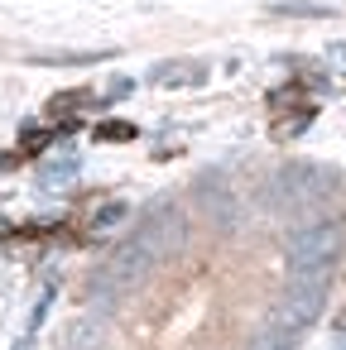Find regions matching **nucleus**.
Wrapping results in <instances>:
<instances>
[{
    "label": "nucleus",
    "instance_id": "f257e3e1",
    "mask_svg": "<svg viewBox=\"0 0 346 350\" xmlns=\"http://www.w3.org/2000/svg\"><path fill=\"white\" fill-rule=\"evenodd\" d=\"M87 106H92V92H87V87H68V92L49 96L44 116H49V120H68V116H82Z\"/></svg>",
    "mask_w": 346,
    "mask_h": 350
},
{
    "label": "nucleus",
    "instance_id": "6e6552de",
    "mask_svg": "<svg viewBox=\"0 0 346 350\" xmlns=\"http://www.w3.org/2000/svg\"><path fill=\"white\" fill-rule=\"evenodd\" d=\"M116 216H121V202H106V206H101V211H97V226H111V221H116Z\"/></svg>",
    "mask_w": 346,
    "mask_h": 350
},
{
    "label": "nucleus",
    "instance_id": "1a4fd4ad",
    "mask_svg": "<svg viewBox=\"0 0 346 350\" xmlns=\"http://www.w3.org/2000/svg\"><path fill=\"white\" fill-rule=\"evenodd\" d=\"M130 92H135V82H130V77H121V82H111V92H106V96L116 101V96H130Z\"/></svg>",
    "mask_w": 346,
    "mask_h": 350
},
{
    "label": "nucleus",
    "instance_id": "20e7f679",
    "mask_svg": "<svg viewBox=\"0 0 346 350\" xmlns=\"http://www.w3.org/2000/svg\"><path fill=\"white\" fill-rule=\"evenodd\" d=\"M135 135H140V130H135L130 120H101V125L92 130V139H97V144H130Z\"/></svg>",
    "mask_w": 346,
    "mask_h": 350
},
{
    "label": "nucleus",
    "instance_id": "7ed1b4c3",
    "mask_svg": "<svg viewBox=\"0 0 346 350\" xmlns=\"http://www.w3.org/2000/svg\"><path fill=\"white\" fill-rule=\"evenodd\" d=\"M312 116H317V106H312V101L293 106L288 116H279V120H274V139H293V135H303V130L312 125Z\"/></svg>",
    "mask_w": 346,
    "mask_h": 350
},
{
    "label": "nucleus",
    "instance_id": "f03ea898",
    "mask_svg": "<svg viewBox=\"0 0 346 350\" xmlns=\"http://www.w3.org/2000/svg\"><path fill=\"white\" fill-rule=\"evenodd\" d=\"M154 82L159 87H193V82H207V68L202 63H159Z\"/></svg>",
    "mask_w": 346,
    "mask_h": 350
},
{
    "label": "nucleus",
    "instance_id": "39448f33",
    "mask_svg": "<svg viewBox=\"0 0 346 350\" xmlns=\"http://www.w3.org/2000/svg\"><path fill=\"white\" fill-rule=\"evenodd\" d=\"M303 92H308L303 82H284L279 92H269V106H274V111H293V106H303V101H308Z\"/></svg>",
    "mask_w": 346,
    "mask_h": 350
},
{
    "label": "nucleus",
    "instance_id": "423d86ee",
    "mask_svg": "<svg viewBox=\"0 0 346 350\" xmlns=\"http://www.w3.org/2000/svg\"><path fill=\"white\" fill-rule=\"evenodd\" d=\"M49 139H53V135H49L44 125H25V135H20V154H25V159H29V154H44Z\"/></svg>",
    "mask_w": 346,
    "mask_h": 350
},
{
    "label": "nucleus",
    "instance_id": "0eeeda50",
    "mask_svg": "<svg viewBox=\"0 0 346 350\" xmlns=\"http://www.w3.org/2000/svg\"><path fill=\"white\" fill-rule=\"evenodd\" d=\"M274 15H293V20H312V15H332L327 5H308V0H279Z\"/></svg>",
    "mask_w": 346,
    "mask_h": 350
},
{
    "label": "nucleus",
    "instance_id": "9d476101",
    "mask_svg": "<svg viewBox=\"0 0 346 350\" xmlns=\"http://www.w3.org/2000/svg\"><path fill=\"white\" fill-rule=\"evenodd\" d=\"M20 159H25L20 149H15V154H0V173H10V168H20Z\"/></svg>",
    "mask_w": 346,
    "mask_h": 350
}]
</instances>
